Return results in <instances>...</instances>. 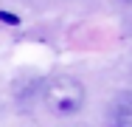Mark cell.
<instances>
[{
  "label": "cell",
  "instance_id": "obj_4",
  "mask_svg": "<svg viewBox=\"0 0 132 127\" xmlns=\"http://www.w3.org/2000/svg\"><path fill=\"white\" fill-rule=\"evenodd\" d=\"M118 3H124V6H132V0H118Z\"/></svg>",
  "mask_w": 132,
  "mask_h": 127
},
{
  "label": "cell",
  "instance_id": "obj_2",
  "mask_svg": "<svg viewBox=\"0 0 132 127\" xmlns=\"http://www.w3.org/2000/svg\"><path fill=\"white\" fill-rule=\"evenodd\" d=\"M107 124L110 127H132V90L115 93L107 110Z\"/></svg>",
  "mask_w": 132,
  "mask_h": 127
},
{
  "label": "cell",
  "instance_id": "obj_3",
  "mask_svg": "<svg viewBox=\"0 0 132 127\" xmlns=\"http://www.w3.org/2000/svg\"><path fill=\"white\" fill-rule=\"evenodd\" d=\"M0 20H9V23H17V17H11V14H6V11H0Z\"/></svg>",
  "mask_w": 132,
  "mask_h": 127
},
{
  "label": "cell",
  "instance_id": "obj_1",
  "mask_svg": "<svg viewBox=\"0 0 132 127\" xmlns=\"http://www.w3.org/2000/svg\"><path fill=\"white\" fill-rule=\"evenodd\" d=\"M39 96H42V104L48 107V113L59 116V119L79 116L81 107H84V99H87L81 79L73 76V74H53V76H48V79L39 85Z\"/></svg>",
  "mask_w": 132,
  "mask_h": 127
}]
</instances>
